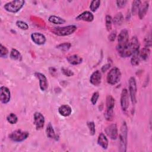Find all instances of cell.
Returning a JSON list of instances; mask_svg holds the SVG:
<instances>
[{
    "instance_id": "5bb4252c",
    "label": "cell",
    "mask_w": 152,
    "mask_h": 152,
    "mask_svg": "<svg viewBox=\"0 0 152 152\" xmlns=\"http://www.w3.org/2000/svg\"><path fill=\"white\" fill-rule=\"evenodd\" d=\"M31 39L32 41L37 45H43L46 41V39L45 35L38 32L33 33L31 34Z\"/></svg>"
},
{
    "instance_id": "603a6c76",
    "label": "cell",
    "mask_w": 152,
    "mask_h": 152,
    "mask_svg": "<svg viewBox=\"0 0 152 152\" xmlns=\"http://www.w3.org/2000/svg\"><path fill=\"white\" fill-rule=\"evenodd\" d=\"M115 100L111 95H107L106 97V110H113L115 106Z\"/></svg>"
},
{
    "instance_id": "83f0119b",
    "label": "cell",
    "mask_w": 152,
    "mask_h": 152,
    "mask_svg": "<svg viewBox=\"0 0 152 152\" xmlns=\"http://www.w3.org/2000/svg\"><path fill=\"white\" fill-rule=\"evenodd\" d=\"M10 57L13 60H20L21 59V55L17 49H12L10 54Z\"/></svg>"
},
{
    "instance_id": "4fadbf2b",
    "label": "cell",
    "mask_w": 152,
    "mask_h": 152,
    "mask_svg": "<svg viewBox=\"0 0 152 152\" xmlns=\"http://www.w3.org/2000/svg\"><path fill=\"white\" fill-rule=\"evenodd\" d=\"M35 76L39 80V86L42 91H46L48 87V82L46 77L40 72H36Z\"/></svg>"
},
{
    "instance_id": "d590c367",
    "label": "cell",
    "mask_w": 152,
    "mask_h": 152,
    "mask_svg": "<svg viewBox=\"0 0 152 152\" xmlns=\"http://www.w3.org/2000/svg\"><path fill=\"white\" fill-rule=\"evenodd\" d=\"M104 117L107 121H112L113 117V110H106L104 113Z\"/></svg>"
},
{
    "instance_id": "30bf717a",
    "label": "cell",
    "mask_w": 152,
    "mask_h": 152,
    "mask_svg": "<svg viewBox=\"0 0 152 152\" xmlns=\"http://www.w3.org/2000/svg\"><path fill=\"white\" fill-rule=\"evenodd\" d=\"M105 132L106 135L113 140H116L118 138V131L116 124H112L108 125L105 129Z\"/></svg>"
},
{
    "instance_id": "d4e9b609",
    "label": "cell",
    "mask_w": 152,
    "mask_h": 152,
    "mask_svg": "<svg viewBox=\"0 0 152 152\" xmlns=\"http://www.w3.org/2000/svg\"><path fill=\"white\" fill-rule=\"evenodd\" d=\"M139 52H140V50H138L131 55V64L133 66H137L140 64V58L139 56Z\"/></svg>"
},
{
    "instance_id": "7402d4cb",
    "label": "cell",
    "mask_w": 152,
    "mask_h": 152,
    "mask_svg": "<svg viewBox=\"0 0 152 152\" xmlns=\"http://www.w3.org/2000/svg\"><path fill=\"white\" fill-rule=\"evenodd\" d=\"M48 20L50 23L55 24H62L66 22V21L64 18L53 15L49 16Z\"/></svg>"
},
{
    "instance_id": "ffe728a7",
    "label": "cell",
    "mask_w": 152,
    "mask_h": 152,
    "mask_svg": "<svg viewBox=\"0 0 152 152\" xmlns=\"http://www.w3.org/2000/svg\"><path fill=\"white\" fill-rule=\"evenodd\" d=\"M149 7L148 1H145L142 3V5H141L138 11V16L140 19H142L145 15Z\"/></svg>"
},
{
    "instance_id": "2e32d148",
    "label": "cell",
    "mask_w": 152,
    "mask_h": 152,
    "mask_svg": "<svg viewBox=\"0 0 152 152\" xmlns=\"http://www.w3.org/2000/svg\"><path fill=\"white\" fill-rule=\"evenodd\" d=\"M75 19L79 21L81 20L87 22H91L94 20V15L91 12L86 11L80 14V15H78Z\"/></svg>"
},
{
    "instance_id": "ba28073f",
    "label": "cell",
    "mask_w": 152,
    "mask_h": 152,
    "mask_svg": "<svg viewBox=\"0 0 152 152\" xmlns=\"http://www.w3.org/2000/svg\"><path fill=\"white\" fill-rule=\"evenodd\" d=\"M137 84L136 81L134 77H132L129 80V92L131 102L133 104H135L137 102L136 95H137Z\"/></svg>"
},
{
    "instance_id": "ab89813d",
    "label": "cell",
    "mask_w": 152,
    "mask_h": 152,
    "mask_svg": "<svg viewBox=\"0 0 152 152\" xmlns=\"http://www.w3.org/2000/svg\"><path fill=\"white\" fill-rule=\"evenodd\" d=\"M116 5H117V7L119 8H123L125 6L126 2H127V1H125V0H122V1H116Z\"/></svg>"
},
{
    "instance_id": "ac0fdd59",
    "label": "cell",
    "mask_w": 152,
    "mask_h": 152,
    "mask_svg": "<svg viewBox=\"0 0 152 152\" xmlns=\"http://www.w3.org/2000/svg\"><path fill=\"white\" fill-rule=\"evenodd\" d=\"M58 112L63 116L66 117L69 116L72 112L71 107L68 104L61 105L58 109Z\"/></svg>"
},
{
    "instance_id": "e575fe53",
    "label": "cell",
    "mask_w": 152,
    "mask_h": 152,
    "mask_svg": "<svg viewBox=\"0 0 152 152\" xmlns=\"http://www.w3.org/2000/svg\"><path fill=\"white\" fill-rule=\"evenodd\" d=\"M87 126L89 129L90 131V134L91 135H94L96 132V129H95V125L94 122L93 121H90L87 122Z\"/></svg>"
},
{
    "instance_id": "cb8c5ba5",
    "label": "cell",
    "mask_w": 152,
    "mask_h": 152,
    "mask_svg": "<svg viewBox=\"0 0 152 152\" xmlns=\"http://www.w3.org/2000/svg\"><path fill=\"white\" fill-rule=\"evenodd\" d=\"M150 54V50L149 48H144L139 52L140 58L143 61H145L148 59Z\"/></svg>"
},
{
    "instance_id": "e0dca14e",
    "label": "cell",
    "mask_w": 152,
    "mask_h": 152,
    "mask_svg": "<svg viewBox=\"0 0 152 152\" xmlns=\"http://www.w3.org/2000/svg\"><path fill=\"white\" fill-rule=\"evenodd\" d=\"M46 132L47 137H49V138L53 139L55 141H58L59 140V136L58 134H56L50 123H49L48 125H47L46 129Z\"/></svg>"
},
{
    "instance_id": "7c38bea8",
    "label": "cell",
    "mask_w": 152,
    "mask_h": 152,
    "mask_svg": "<svg viewBox=\"0 0 152 152\" xmlns=\"http://www.w3.org/2000/svg\"><path fill=\"white\" fill-rule=\"evenodd\" d=\"M121 106L122 110L124 111L126 110L129 107V94L126 88H124L121 93Z\"/></svg>"
},
{
    "instance_id": "f1b7e54d",
    "label": "cell",
    "mask_w": 152,
    "mask_h": 152,
    "mask_svg": "<svg viewBox=\"0 0 152 152\" xmlns=\"http://www.w3.org/2000/svg\"><path fill=\"white\" fill-rule=\"evenodd\" d=\"M100 1L99 0H93L90 2V9L92 12H95L99 8L100 5Z\"/></svg>"
},
{
    "instance_id": "7a4b0ae2",
    "label": "cell",
    "mask_w": 152,
    "mask_h": 152,
    "mask_svg": "<svg viewBox=\"0 0 152 152\" xmlns=\"http://www.w3.org/2000/svg\"><path fill=\"white\" fill-rule=\"evenodd\" d=\"M128 140V128L125 122H123L120 129L119 135V151L121 152H125L126 151Z\"/></svg>"
},
{
    "instance_id": "484cf974",
    "label": "cell",
    "mask_w": 152,
    "mask_h": 152,
    "mask_svg": "<svg viewBox=\"0 0 152 152\" xmlns=\"http://www.w3.org/2000/svg\"><path fill=\"white\" fill-rule=\"evenodd\" d=\"M124 21V15L121 12L117 13L112 19V22L116 26H120Z\"/></svg>"
},
{
    "instance_id": "60d3db41",
    "label": "cell",
    "mask_w": 152,
    "mask_h": 152,
    "mask_svg": "<svg viewBox=\"0 0 152 152\" xmlns=\"http://www.w3.org/2000/svg\"><path fill=\"white\" fill-rule=\"evenodd\" d=\"M116 37V31H113L112 33H110V34L108 36V39L110 42H113L115 40V38Z\"/></svg>"
},
{
    "instance_id": "8992f818",
    "label": "cell",
    "mask_w": 152,
    "mask_h": 152,
    "mask_svg": "<svg viewBox=\"0 0 152 152\" xmlns=\"http://www.w3.org/2000/svg\"><path fill=\"white\" fill-rule=\"evenodd\" d=\"M121 72L120 69L117 67L112 68L107 75V81L110 85L117 84L121 80Z\"/></svg>"
},
{
    "instance_id": "4dcf8cb0",
    "label": "cell",
    "mask_w": 152,
    "mask_h": 152,
    "mask_svg": "<svg viewBox=\"0 0 152 152\" xmlns=\"http://www.w3.org/2000/svg\"><path fill=\"white\" fill-rule=\"evenodd\" d=\"M71 46V43H68V42H65L63 43H61L58 45L56 46V48L60 49L62 51H67L68 50H69L70 49Z\"/></svg>"
},
{
    "instance_id": "f35d334b",
    "label": "cell",
    "mask_w": 152,
    "mask_h": 152,
    "mask_svg": "<svg viewBox=\"0 0 152 152\" xmlns=\"http://www.w3.org/2000/svg\"><path fill=\"white\" fill-rule=\"evenodd\" d=\"M144 45L145 47L147 48H150L151 46V36L149 34L147 36V37H146L144 40Z\"/></svg>"
},
{
    "instance_id": "44dd1931",
    "label": "cell",
    "mask_w": 152,
    "mask_h": 152,
    "mask_svg": "<svg viewBox=\"0 0 152 152\" xmlns=\"http://www.w3.org/2000/svg\"><path fill=\"white\" fill-rule=\"evenodd\" d=\"M66 59L70 64L74 65H78L81 64L83 61V59L77 55H72L68 56L66 58Z\"/></svg>"
},
{
    "instance_id": "277c9868",
    "label": "cell",
    "mask_w": 152,
    "mask_h": 152,
    "mask_svg": "<svg viewBox=\"0 0 152 152\" xmlns=\"http://www.w3.org/2000/svg\"><path fill=\"white\" fill-rule=\"evenodd\" d=\"M77 30V27L75 25H69L62 27H54L52 29V32L59 36H68L74 33Z\"/></svg>"
},
{
    "instance_id": "5b68a950",
    "label": "cell",
    "mask_w": 152,
    "mask_h": 152,
    "mask_svg": "<svg viewBox=\"0 0 152 152\" xmlns=\"http://www.w3.org/2000/svg\"><path fill=\"white\" fill-rule=\"evenodd\" d=\"M24 3L25 1L23 0L12 1L5 4L4 8L8 12L16 13L20 11V10L23 7Z\"/></svg>"
},
{
    "instance_id": "8d00e7d4",
    "label": "cell",
    "mask_w": 152,
    "mask_h": 152,
    "mask_svg": "<svg viewBox=\"0 0 152 152\" xmlns=\"http://www.w3.org/2000/svg\"><path fill=\"white\" fill-rule=\"evenodd\" d=\"M61 71L63 73L64 75L67 77H72L74 75V72L72 71L69 69L68 68H61Z\"/></svg>"
},
{
    "instance_id": "3957f363",
    "label": "cell",
    "mask_w": 152,
    "mask_h": 152,
    "mask_svg": "<svg viewBox=\"0 0 152 152\" xmlns=\"http://www.w3.org/2000/svg\"><path fill=\"white\" fill-rule=\"evenodd\" d=\"M129 34L128 31L126 29L122 30L118 37V45L116 46L118 53L123 50L127 46L129 42Z\"/></svg>"
},
{
    "instance_id": "74e56055",
    "label": "cell",
    "mask_w": 152,
    "mask_h": 152,
    "mask_svg": "<svg viewBox=\"0 0 152 152\" xmlns=\"http://www.w3.org/2000/svg\"><path fill=\"white\" fill-rule=\"evenodd\" d=\"M99 97V93L98 92L96 91V92H94V93L93 94V95H92V96H91V97L90 100H91V103H92L93 105L96 104V103L97 102V100H98Z\"/></svg>"
},
{
    "instance_id": "836d02e7",
    "label": "cell",
    "mask_w": 152,
    "mask_h": 152,
    "mask_svg": "<svg viewBox=\"0 0 152 152\" xmlns=\"http://www.w3.org/2000/svg\"><path fill=\"white\" fill-rule=\"evenodd\" d=\"M8 54V50L7 48L3 46L2 44L0 45V56L1 58H7Z\"/></svg>"
},
{
    "instance_id": "4316f807",
    "label": "cell",
    "mask_w": 152,
    "mask_h": 152,
    "mask_svg": "<svg viewBox=\"0 0 152 152\" xmlns=\"http://www.w3.org/2000/svg\"><path fill=\"white\" fill-rule=\"evenodd\" d=\"M141 4V1H134L132 2V7H131V12L134 15H136L138 12Z\"/></svg>"
},
{
    "instance_id": "d6a6232c",
    "label": "cell",
    "mask_w": 152,
    "mask_h": 152,
    "mask_svg": "<svg viewBox=\"0 0 152 152\" xmlns=\"http://www.w3.org/2000/svg\"><path fill=\"white\" fill-rule=\"evenodd\" d=\"M16 26L20 28V29L21 30H26L28 28V24L24 22V21H21V20H18L16 22Z\"/></svg>"
},
{
    "instance_id": "1f68e13d",
    "label": "cell",
    "mask_w": 152,
    "mask_h": 152,
    "mask_svg": "<svg viewBox=\"0 0 152 152\" xmlns=\"http://www.w3.org/2000/svg\"><path fill=\"white\" fill-rule=\"evenodd\" d=\"M105 23H106V27L107 31H110L112 29V18L110 15H107L105 18Z\"/></svg>"
},
{
    "instance_id": "8fae6325",
    "label": "cell",
    "mask_w": 152,
    "mask_h": 152,
    "mask_svg": "<svg viewBox=\"0 0 152 152\" xmlns=\"http://www.w3.org/2000/svg\"><path fill=\"white\" fill-rule=\"evenodd\" d=\"M11 99V92L8 88L1 86L0 88V100L4 104L8 103Z\"/></svg>"
},
{
    "instance_id": "b9f144b4",
    "label": "cell",
    "mask_w": 152,
    "mask_h": 152,
    "mask_svg": "<svg viewBox=\"0 0 152 152\" xmlns=\"http://www.w3.org/2000/svg\"><path fill=\"white\" fill-rule=\"evenodd\" d=\"M110 67V64H105L104 65H103V66L102 67L101 70H102V72H105V71H106L107 70H108Z\"/></svg>"
},
{
    "instance_id": "9a60e30c",
    "label": "cell",
    "mask_w": 152,
    "mask_h": 152,
    "mask_svg": "<svg viewBox=\"0 0 152 152\" xmlns=\"http://www.w3.org/2000/svg\"><path fill=\"white\" fill-rule=\"evenodd\" d=\"M102 80V74L99 70H96L93 72L90 78V82L94 86H98L101 83Z\"/></svg>"
},
{
    "instance_id": "9c48e42d",
    "label": "cell",
    "mask_w": 152,
    "mask_h": 152,
    "mask_svg": "<svg viewBox=\"0 0 152 152\" xmlns=\"http://www.w3.org/2000/svg\"><path fill=\"white\" fill-rule=\"evenodd\" d=\"M45 122V117L40 112H36L34 114V124L37 130L43 128Z\"/></svg>"
},
{
    "instance_id": "6da1fadb",
    "label": "cell",
    "mask_w": 152,
    "mask_h": 152,
    "mask_svg": "<svg viewBox=\"0 0 152 152\" xmlns=\"http://www.w3.org/2000/svg\"><path fill=\"white\" fill-rule=\"evenodd\" d=\"M140 43L138 39L136 36L132 37L129 40L125 47V48L122 50L119 54L121 57L126 58L131 56L135 52L139 50Z\"/></svg>"
},
{
    "instance_id": "52a82bcc",
    "label": "cell",
    "mask_w": 152,
    "mask_h": 152,
    "mask_svg": "<svg viewBox=\"0 0 152 152\" xmlns=\"http://www.w3.org/2000/svg\"><path fill=\"white\" fill-rule=\"evenodd\" d=\"M29 133L27 131L17 129L12 132L9 135V138L14 142H21L27 139Z\"/></svg>"
},
{
    "instance_id": "f546056e",
    "label": "cell",
    "mask_w": 152,
    "mask_h": 152,
    "mask_svg": "<svg viewBox=\"0 0 152 152\" xmlns=\"http://www.w3.org/2000/svg\"><path fill=\"white\" fill-rule=\"evenodd\" d=\"M7 120L11 124H15L18 121V118L14 113H10L7 116Z\"/></svg>"
},
{
    "instance_id": "d6986e66",
    "label": "cell",
    "mask_w": 152,
    "mask_h": 152,
    "mask_svg": "<svg viewBox=\"0 0 152 152\" xmlns=\"http://www.w3.org/2000/svg\"><path fill=\"white\" fill-rule=\"evenodd\" d=\"M98 144L103 149H107L108 147V140L103 133H100L97 138Z\"/></svg>"
}]
</instances>
